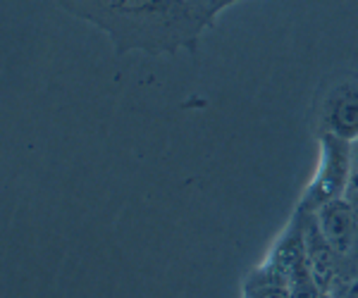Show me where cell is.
Masks as SVG:
<instances>
[{
    "instance_id": "obj_1",
    "label": "cell",
    "mask_w": 358,
    "mask_h": 298,
    "mask_svg": "<svg viewBox=\"0 0 358 298\" xmlns=\"http://www.w3.org/2000/svg\"><path fill=\"white\" fill-rule=\"evenodd\" d=\"M57 5L106 33L117 55L196 50L213 27L189 0H57Z\"/></svg>"
},
{
    "instance_id": "obj_2",
    "label": "cell",
    "mask_w": 358,
    "mask_h": 298,
    "mask_svg": "<svg viewBox=\"0 0 358 298\" xmlns=\"http://www.w3.org/2000/svg\"><path fill=\"white\" fill-rule=\"evenodd\" d=\"M351 165H354L351 141L337 139L332 134H320V165H317L313 181L306 188L299 210L317 213L322 205L344 198L351 179Z\"/></svg>"
},
{
    "instance_id": "obj_3",
    "label": "cell",
    "mask_w": 358,
    "mask_h": 298,
    "mask_svg": "<svg viewBox=\"0 0 358 298\" xmlns=\"http://www.w3.org/2000/svg\"><path fill=\"white\" fill-rule=\"evenodd\" d=\"M320 124L322 134L351 143L358 141V79H344L327 91L322 98Z\"/></svg>"
},
{
    "instance_id": "obj_4",
    "label": "cell",
    "mask_w": 358,
    "mask_h": 298,
    "mask_svg": "<svg viewBox=\"0 0 358 298\" xmlns=\"http://www.w3.org/2000/svg\"><path fill=\"white\" fill-rule=\"evenodd\" d=\"M315 217L334 260L358 258V215L344 198L322 205Z\"/></svg>"
},
{
    "instance_id": "obj_5",
    "label": "cell",
    "mask_w": 358,
    "mask_h": 298,
    "mask_svg": "<svg viewBox=\"0 0 358 298\" xmlns=\"http://www.w3.org/2000/svg\"><path fill=\"white\" fill-rule=\"evenodd\" d=\"M244 298H292V294L282 270L275 262H270L268 267L251 274L244 289Z\"/></svg>"
},
{
    "instance_id": "obj_6",
    "label": "cell",
    "mask_w": 358,
    "mask_h": 298,
    "mask_svg": "<svg viewBox=\"0 0 358 298\" xmlns=\"http://www.w3.org/2000/svg\"><path fill=\"white\" fill-rule=\"evenodd\" d=\"M189 3H192L203 17H208L210 22H215V17L220 15L224 8L239 3V0H189Z\"/></svg>"
},
{
    "instance_id": "obj_7",
    "label": "cell",
    "mask_w": 358,
    "mask_h": 298,
    "mask_svg": "<svg viewBox=\"0 0 358 298\" xmlns=\"http://www.w3.org/2000/svg\"><path fill=\"white\" fill-rule=\"evenodd\" d=\"M344 200L354 208V213L358 215V153L354 151V165H351V179L349 186H346Z\"/></svg>"
},
{
    "instance_id": "obj_8",
    "label": "cell",
    "mask_w": 358,
    "mask_h": 298,
    "mask_svg": "<svg viewBox=\"0 0 358 298\" xmlns=\"http://www.w3.org/2000/svg\"><path fill=\"white\" fill-rule=\"evenodd\" d=\"M356 298H358V296H356Z\"/></svg>"
}]
</instances>
